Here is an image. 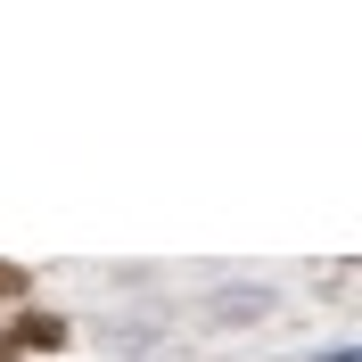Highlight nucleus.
Instances as JSON below:
<instances>
[{"label": "nucleus", "instance_id": "1", "mask_svg": "<svg viewBox=\"0 0 362 362\" xmlns=\"http://www.w3.org/2000/svg\"><path fill=\"white\" fill-rule=\"evenodd\" d=\"M0 346H8V354H58V346H66V321L58 313H25Z\"/></svg>", "mask_w": 362, "mask_h": 362}, {"label": "nucleus", "instance_id": "2", "mask_svg": "<svg viewBox=\"0 0 362 362\" xmlns=\"http://www.w3.org/2000/svg\"><path fill=\"white\" fill-rule=\"evenodd\" d=\"M0 296H25V272L17 264H0Z\"/></svg>", "mask_w": 362, "mask_h": 362}]
</instances>
